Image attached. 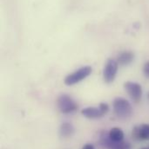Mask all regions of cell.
Returning a JSON list of instances; mask_svg holds the SVG:
<instances>
[{"label": "cell", "instance_id": "12", "mask_svg": "<svg viewBox=\"0 0 149 149\" xmlns=\"http://www.w3.org/2000/svg\"><path fill=\"white\" fill-rule=\"evenodd\" d=\"M132 137L134 141H141L139 134V126H135L132 131Z\"/></svg>", "mask_w": 149, "mask_h": 149}, {"label": "cell", "instance_id": "3", "mask_svg": "<svg viewBox=\"0 0 149 149\" xmlns=\"http://www.w3.org/2000/svg\"><path fill=\"white\" fill-rule=\"evenodd\" d=\"M57 105L59 111L63 113H71L78 109L77 103L68 95H61L58 98Z\"/></svg>", "mask_w": 149, "mask_h": 149}, {"label": "cell", "instance_id": "13", "mask_svg": "<svg viewBox=\"0 0 149 149\" xmlns=\"http://www.w3.org/2000/svg\"><path fill=\"white\" fill-rule=\"evenodd\" d=\"M99 108H100V109L101 110V112L104 113V115H105L106 113H107L108 111H109V106H108V104L106 103V102H101V103L100 104Z\"/></svg>", "mask_w": 149, "mask_h": 149}, {"label": "cell", "instance_id": "11", "mask_svg": "<svg viewBox=\"0 0 149 149\" xmlns=\"http://www.w3.org/2000/svg\"><path fill=\"white\" fill-rule=\"evenodd\" d=\"M139 134L141 141H149L148 124H142L139 126Z\"/></svg>", "mask_w": 149, "mask_h": 149}, {"label": "cell", "instance_id": "7", "mask_svg": "<svg viewBox=\"0 0 149 149\" xmlns=\"http://www.w3.org/2000/svg\"><path fill=\"white\" fill-rule=\"evenodd\" d=\"M81 113L87 119H99L104 116V113L100 109V108L87 107L81 110Z\"/></svg>", "mask_w": 149, "mask_h": 149}, {"label": "cell", "instance_id": "2", "mask_svg": "<svg viewBox=\"0 0 149 149\" xmlns=\"http://www.w3.org/2000/svg\"><path fill=\"white\" fill-rule=\"evenodd\" d=\"M93 71L91 66H84L77 70L76 71L69 74L64 80V82L67 86H72L80 82L86 77H88Z\"/></svg>", "mask_w": 149, "mask_h": 149}, {"label": "cell", "instance_id": "17", "mask_svg": "<svg viewBox=\"0 0 149 149\" xmlns=\"http://www.w3.org/2000/svg\"><path fill=\"white\" fill-rule=\"evenodd\" d=\"M148 100H149V93H148Z\"/></svg>", "mask_w": 149, "mask_h": 149}, {"label": "cell", "instance_id": "9", "mask_svg": "<svg viewBox=\"0 0 149 149\" xmlns=\"http://www.w3.org/2000/svg\"><path fill=\"white\" fill-rule=\"evenodd\" d=\"M74 134V127L70 122H64L59 128V134L63 138L72 137Z\"/></svg>", "mask_w": 149, "mask_h": 149}, {"label": "cell", "instance_id": "14", "mask_svg": "<svg viewBox=\"0 0 149 149\" xmlns=\"http://www.w3.org/2000/svg\"><path fill=\"white\" fill-rule=\"evenodd\" d=\"M143 73L147 78H149V62H147L143 67Z\"/></svg>", "mask_w": 149, "mask_h": 149}, {"label": "cell", "instance_id": "10", "mask_svg": "<svg viewBox=\"0 0 149 149\" xmlns=\"http://www.w3.org/2000/svg\"><path fill=\"white\" fill-rule=\"evenodd\" d=\"M108 136L113 141H124V132L119 127H112L108 134Z\"/></svg>", "mask_w": 149, "mask_h": 149}, {"label": "cell", "instance_id": "16", "mask_svg": "<svg viewBox=\"0 0 149 149\" xmlns=\"http://www.w3.org/2000/svg\"><path fill=\"white\" fill-rule=\"evenodd\" d=\"M141 149H148V148H141Z\"/></svg>", "mask_w": 149, "mask_h": 149}, {"label": "cell", "instance_id": "1", "mask_svg": "<svg viewBox=\"0 0 149 149\" xmlns=\"http://www.w3.org/2000/svg\"><path fill=\"white\" fill-rule=\"evenodd\" d=\"M112 109L115 115L119 119H127L130 118L133 113V109L130 102L122 98L117 97L112 102Z\"/></svg>", "mask_w": 149, "mask_h": 149}, {"label": "cell", "instance_id": "15", "mask_svg": "<svg viewBox=\"0 0 149 149\" xmlns=\"http://www.w3.org/2000/svg\"><path fill=\"white\" fill-rule=\"evenodd\" d=\"M82 149H95V148H94V146L93 144L87 143V144H85V145L83 146Z\"/></svg>", "mask_w": 149, "mask_h": 149}, {"label": "cell", "instance_id": "6", "mask_svg": "<svg viewBox=\"0 0 149 149\" xmlns=\"http://www.w3.org/2000/svg\"><path fill=\"white\" fill-rule=\"evenodd\" d=\"M100 143L102 147L107 149H131L130 143L121 141H113L109 136L102 135L100 137Z\"/></svg>", "mask_w": 149, "mask_h": 149}, {"label": "cell", "instance_id": "8", "mask_svg": "<svg viewBox=\"0 0 149 149\" xmlns=\"http://www.w3.org/2000/svg\"><path fill=\"white\" fill-rule=\"evenodd\" d=\"M134 59V55L133 52L131 51H124L122 53H120L117 58V62L119 65L121 66H126L129 65L130 63H133Z\"/></svg>", "mask_w": 149, "mask_h": 149}, {"label": "cell", "instance_id": "4", "mask_svg": "<svg viewBox=\"0 0 149 149\" xmlns=\"http://www.w3.org/2000/svg\"><path fill=\"white\" fill-rule=\"evenodd\" d=\"M119 69V63L114 59H108L103 70V78L107 83H111L116 77Z\"/></svg>", "mask_w": 149, "mask_h": 149}, {"label": "cell", "instance_id": "5", "mask_svg": "<svg viewBox=\"0 0 149 149\" xmlns=\"http://www.w3.org/2000/svg\"><path fill=\"white\" fill-rule=\"evenodd\" d=\"M124 88L126 91L127 92L128 95L131 97V99L138 103L142 97V88L141 86L134 81H126L124 84Z\"/></svg>", "mask_w": 149, "mask_h": 149}, {"label": "cell", "instance_id": "18", "mask_svg": "<svg viewBox=\"0 0 149 149\" xmlns=\"http://www.w3.org/2000/svg\"><path fill=\"white\" fill-rule=\"evenodd\" d=\"M148 149H149V148H148Z\"/></svg>", "mask_w": 149, "mask_h": 149}]
</instances>
